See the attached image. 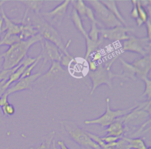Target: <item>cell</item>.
Listing matches in <instances>:
<instances>
[{"label":"cell","mask_w":151,"mask_h":149,"mask_svg":"<svg viewBox=\"0 0 151 149\" xmlns=\"http://www.w3.org/2000/svg\"><path fill=\"white\" fill-rule=\"evenodd\" d=\"M42 40V37L38 34L27 40L20 41L9 46V48L1 55V57L4 59L2 69H9L18 65L27 56L29 48Z\"/></svg>","instance_id":"6da1fadb"},{"label":"cell","mask_w":151,"mask_h":149,"mask_svg":"<svg viewBox=\"0 0 151 149\" xmlns=\"http://www.w3.org/2000/svg\"><path fill=\"white\" fill-rule=\"evenodd\" d=\"M31 24L38 31V34L42 37L43 39L54 44L64 54L66 55H70L67 51V48L71 41L69 40L66 45H64L60 34L58 33L54 27L47 22L44 18L39 14H34L31 18H28Z\"/></svg>","instance_id":"7a4b0ae2"},{"label":"cell","mask_w":151,"mask_h":149,"mask_svg":"<svg viewBox=\"0 0 151 149\" xmlns=\"http://www.w3.org/2000/svg\"><path fill=\"white\" fill-rule=\"evenodd\" d=\"M86 2L93 12L97 25L101 28L109 29L123 26L100 1L87 0Z\"/></svg>","instance_id":"3957f363"},{"label":"cell","mask_w":151,"mask_h":149,"mask_svg":"<svg viewBox=\"0 0 151 149\" xmlns=\"http://www.w3.org/2000/svg\"><path fill=\"white\" fill-rule=\"evenodd\" d=\"M117 57V55L104 65L102 64H99L97 65L96 69L93 71H89L88 75L92 82V88L90 95L94 92V91L99 86L102 84H106L110 89L112 88L113 79L115 77H119V74H114L110 71V67Z\"/></svg>","instance_id":"277c9868"},{"label":"cell","mask_w":151,"mask_h":149,"mask_svg":"<svg viewBox=\"0 0 151 149\" xmlns=\"http://www.w3.org/2000/svg\"><path fill=\"white\" fill-rule=\"evenodd\" d=\"M60 124L70 137L80 146L86 149H101L97 144L86 134L85 131L80 128L75 122L65 120L61 121Z\"/></svg>","instance_id":"5b68a950"},{"label":"cell","mask_w":151,"mask_h":149,"mask_svg":"<svg viewBox=\"0 0 151 149\" xmlns=\"http://www.w3.org/2000/svg\"><path fill=\"white\" fill-rule=\"evenodd\" d=\"M51 62L49 69L45 74H41L35 80L32 87L38 85L40 89H45L46 91H48L58 80L64 77L66 72L63 68L60 62L52 61Z\"/></svg>","instance_id":"8992f818"},{"label":"cell","mask_w":151,"mask_h":149,"mask_svg":"<svg viewBox=\"0 0 151 149\" xmlns=\"http://www.w3.org/2000/svg\"><path fill=\"white\" fill-rule=\"evenodd\" d=\"M110 99L109 98H106V110L105 112L100 117L93 119L87 120L84 121V124L86 125H93L97 124L100 125L101 127H108L110 124L114 122L117 118L123 117L129 113H130L136 106H133L132 107L126 108L112 110L110 109L109 105Z\"/></svg>","instance_id":"52a82bcc"},{"label":"cell","mask_w":151,"mask_h":149,"mask_svg":"<svg viewBox=\"0 0 151 149\" xmlns=\"http://www.w3.org/2000/svg\"><path fill=\"white\" fill-rule=\"evenodd\" d=\"M150 39L147 37L142 38L130 36L123 42V51H130L141 55L142 57L150 54Z\"/></svg>","instance_id":"ba28073f"},{"label":"cell","mask_w":151,"mask_h":149,"mask_svg":"<svg viewBox=\"0 0 151 149\" xmlns=\"http://www.w3.org/2000/svg\"><path fill=\"white\" fill-rule=\"evenodd\" d=\"M70 3V0H65L52 11L41 13L40 15L47 22L53 27H59L62 23Z\"/></svg>","instance_id":"9c48e42d"},{"label":"cell","mask_w":151,"mask_h":149,"mask_svg":"<svg viewBox=\"0 0 151 149\" xmlns=\"http://www.w3.org/2000/svg\"><path fill=\"white\" fill-rule=\"evenodd\" d=\"M134 31V29L129 27L120 26L112 28L99 29V38L109 41H125L129 38L127 32Z\"/></svg>","instance_id":"30bf717a"},{"label":"cell","mask_w":151,"mask_h":149,"mask_svg":"<svg viewBox=\"0 0 151 149\" xmlns=\"http://www.w3.org/2000/svg\"><path fill=\"white\" fill-rule=\"evenodd\" d=\"M40 43L42 47L40 55L41 59L43 60L42 64L40 68V70H41L46 62L49 61H51V62H60L64 53H63L54 44L47 40L43 39Z\"/></svg>","instance_id":"8fae6325"},{"label":"cell","mask_w":151,"mask_h":149,"mask_svg":"<svg viewBox=\"0 0 151 149\" xmlns=\"http://www.w3.org/2000/svg\"><path fill=\"white\" fill-rule=\"evenodd\" d=\"M42 74L41 72H37L31 75L19 79L17 81L16 84L9 87L5 92L9 95L16 92H19L26 90H32V85L35 80Z\"/></svg>","instance_id":"7c38bea8"},{"label":"cell","mask_w":151,"mask_h":149,"mask_svg":"<svg viewBox=\"0 0 151 149\" xmlns=\"http://www.w3.org/2000/svg\"><path fill=\"white\" fill-rule=\"evenodd\" d=\"M37 59L36 58H32L30 57L26 56L22 60V65L20 66L9 78L8 80L5 82V84L4 85V88L6 90L9 86L14 82H16L18 81L22 73L24 72V70L26 69L27 67H28L29 65H31L32 63H34Z\"/></svg>","instance_id":"4fadbf2b"},{"label":"cell","mask_w":151,"mask_h":149,"mask_svg":"<svg viewBox=\"0 0 151 149\" xmlns=\"http://www.w3.org/2000/svg\"><path fill=\"white\" fill-rule=\"evenodd\" d=\"M122 66V74L119 75L122 78H127L132 80H143L145 78L143 77L130 63L127 62L122 59H119Z\"/></svg>","instance_id":"5bb4252c"},{"label":"cell","mask_w":151,"mask_h":149,"mask_svg":"<svg viewBox=\"0 0 151 149\" xmlns=\"http://www.w3.org/2000/svg\"><path fill=\"white\" fill-rule=\"evenodd\" d=\"M1 11V16L3 19V21L5 22L4 28L2 29V33L4 32H6V34L5 35V37H8L11 35H19L21 32L20 24H17L11 19L8 18L4 11L2 8V6L0 8Z\"/></svg>","instance_id":"9a60e30c"},{"label":"cell","mask_w":151,"mask_h":149,"mask_svg":"<svg viewBox=\"0 0 151 149\" xmlns=\"http://www.w3.org/2000/svg\"><path fill=\"white\" fill-rule=\"evenodd\" d=\"M143 77H147L151 68V55L142 57L136 59L130 63Z\"/></svg>","instance_id":"2e32d148"},{"label":"cell","mask_w":151,"mask_h":149,"mask_svg":"<svg viewBox=\"0 0 151 149\" xmlns=\"http://www.w3.org/2000/svg\"><path fill=\"white\" fill-rule=\"evenodd\" d=\"M124 125L120 120L117 118L101 133H106V135L121 137L124 133Z\"/></svg>","instance_id":"e0dca14e"},{"label":"cell","mask_w":151,"mask_h":149,"mask_svg":"<svg viewBox=\"0 0 151 149\" xmlns=\"http://www.w3.org/2000/svg\"><path fill=\"white\" fill-rule=\"evenodd\" d=\"M101 2L104 5L107 9L114 15V16L119 21V22L124 27H127L126 20L121 15L118 10L116 1L114 0H101Z\"/></svg>","instance_id":"ac0fdd59"},{"label":"cell","mask_w":151,"mask_h":149,"mask_svg":"<svg viewBox=\"0 0 151 149\" xmlns=\"http://www.w3.org/2000/svg\"><path fill=\"white\" fill-rule=\"evenodd\" d=\"M70 18H71V19L72 22H73L76 28L77 29V30L78 31V32H80L83 35V37H84L86 40L88 39L89 38L88 37L87 32L85 31V29L83 26L82 21L81 20L77 11H76V9L74 8L72 9Z\"/></svg>","instance_id":"d6986e66"},{"label":"cell","mask_w":151,"mask_h":149,"mask_svg":"<svg viewBox=\"0 0 151 149\" xmlns=\"http://www.w3.org/2000/svg\"><path fill=\"white\" fill-rule=\"evenodd\" d=\"M26 6V9L31 10L35 14H39L42 9L44 1L43 0H22L19 1Z\"/></svg>","instance_id":"ffe728a7"},{"label":"cell","mask_w":151,"mask_h":149,"mask_svg":"<svg viewBox=\"0 0 151 149\" xmlns=\"http://www.w3.org/2000/svg\"><path fill=\"white\" fill-rule=\"evenodd\" d=\"M70 2L73 4V8L77 11L78 16L81 21H87L86 17V5L85 2L82 0L78 1H70Z\"/></svg>","instance_id":"44dd1931"},{"label":"cell","mask_w":151,"mask_h":149,"mask_svg":"<svg viewBox=\"0 0 151 149\" xmlns=\"http://www.w3.org/2000/svg\"><path fill=\"white\" fill-rule=\"evenodd\" d=\"M123 140H125L129 143L131 148L132 149H146L147 147L143 138H130L126 137H122Z\"/></svg>","instance_id":"7402d4cb"},{"label":"cell","mask_w":151,"mask_h":149,"mask_svg":"<svg viewBox=\"0 0 151 149\" xmlns=\"http://www.w3.org/2000/svg\"><path fill=\"white\" fill-rule=\"evenodd\" d=\"M91 28L88 33H87L88 38L93 41H98L99 39V28L97 27V22H91Z\"/></svg>","instance_id":"603a6c76"},{"label":"cell","mask_w":151,"mask_h":149,"mask_svg":"<svg viewBox=\"0 0 151 149\" xmlns=\"http://www.w3.org/2000/svg\"><path fill=\"white\" fill-rule=\"evenodd\" d=\"M22 65V61H21V62L17 65L16 67L9 69H2L1 72H0V81H2V80H5V81H8L9 77L20 67Z\"/></svg>","instance_id":"cb8c5ba5"},{"label":"cell","mask_w":151,"mask_h":149,"mask_svg":"<svg viewBox=\"0 0 151 149\" xmlns=\"http://www.w3.org/2000/svg\"><path fill=\"white\" fill-rule=\"evenodd\" d=\"M136 5L139 18H140L144 23L146 22L148 19V13L146 9L143 6H142L140 1L139 0H136Z\"/></svg>","instance_id":"d4e9b609"},{"label":"cell","mask_w":151,"mask_h":149,"mask_svg":"<svg viewBox=\"0 0 151 149\" xmlns=\"http://www.w3.org/2000/svg\"><path fill=\"white\" fill-rule=\"evenodd\" d=\"M41 59V55H40H40L37 57V59H36L34 63H32L31 65H29L28 67L26 68V69L24 70V72L22 73V75H21L20 79L31 75V72H32V69L35 67V66L37 65V64L38 63V62L40 61Z\"/></svg>","instance_id":"484cf974"},{"label":"cell","mask_w":151,"mask_h":149,"mask_svg":"<svg viewBox=\"0 0 151 149\" xmlns=\"http://www.w3.org/2000/svg\"><path fill=\"white\" fill-rule=\"evenodd\" d=\"M143 81H144L145 84V89L142 96L146 97L147 100H150L151 95V81L147 77L145 78Z\"/></svg>","instance_id":"4316f807"},{"label":"cell","mask_w":151,"mask_h":149,"mask_svg":"<svg viewBox=\"0 0 151 149\" xmlns=\"http://www.w3.org/2000/svg\"><path fill=\"white\" fill-rule=\"evenodd\" d=\"M2 113L4 116L12 115L15 112V108L13 105L8 103L5 105L1 107Z\"/></svg>","instance_id":"83f0119b"},{"label":"cell","mask_w":151,"mask_h":149,"mask_svg":"<svg viewBox=\"0 0 151 149\" xmlns=\"http://www.w3.org/2000/svg\"><path fill=\"white\" fill-rule=\"evenodd\" d=\"M121 137H114V136H107V135H105L104 137H100V139L104 142L106 144H110V143H114L117 141H118L119 139H120Z\"/></svg>","instance_id":"f1b7e54d"},{"label":"cell","mask_w":151,"mask_h":149,"mask_svg":"<svg viewBox=\"0 0 151 149\" xmlns=\"http://www.w3.org/2000/svg\"><path fill=\"white\" fill-rule=\"evenodd\" d=\"M131 2H132L133 7H132V10L130 13V15H131L132 18L136 19L137 18H139L137 5H136V0H132V1H131Z\"/></svg>","instance_id":"f546056e"},{"label":"cell","mask_w":151,"mask_h":149,"mask_svg":"<svg viewBox=\"0 0 151 149\" xmlns=\"http://www.w3.org/2000/svg\"><path fill=\"white\" fill-rule=\"evenodd\" d=\"M8 95L6 93L4 92L0 97V107H2L3 106L5 105L8 103H9L8 101Z\"/></svg>","instance_id":"4dcf8cb0"},{"label":"cell","mask_w":151,"mask_h":149,"mask_svg":"<svg viewBox=\"0 0 151 149\" xmlns=\"http://www.w3.org/2000/svg\"><path fill=\"white\" fill-rule=\"evenodd\" d=\"M6 81L2 80L0 81V97L6 91V90L4 88V85L5 84Z\"/></svg>","instance_id":"1f68e13d"},{"label":"cell","mask_w":151,"mask_h":149,"mask_svg":"<svg viewBox=\"0 0 151 149\" xmlns=\"http://www.w3.org/2000/svg\"><path fill=\"white\" fill-rule=\"evenodd\" d=\"M146 24V28L147 30V37L150 39V32H151V24L149 19H147V21L145 22Z\"/></svg>","instance_id":"d6a6232c"},{"label":"cell","mask_w":151,"mask_h":149,"mask_svg":"<svg viewBox=\"0 0 151 149\" xmlns=\"http://www.w3.org/2000/svg\"><path fill=\"white\" fill-rule=\"evenodd\" d=\"M88 64H89V68H90V71H94L96 68H97V65L95 64V62L92 61L91 60H88Z\"/></svg>","instance_id":"836d02e7"},{"label":"cell","mask_w":151,"mask_h":149,"mask_svg":"<svg viewBox=\"0 0 151 149\" xmlns=\"http://www.w3.org/2000/svg\"><path fill=\"white\" fill-rule=\"evenodd\" d=\"M57 144L60 146V149H69L67 145L65 144L64 142L63 141H61V140H58L57 141Z\"/></svg>","instance_id":"e575fe53"},{"label":"cell","mask_w":151,"mask_h":149,"mask_svg":"<svg viewBox=\"0 0 151 149\" xmlns=\"http://www.w3.org/2000/svg\"><path fill=\"white\" fill-rule=\"evenodd\" d=\"M2 24H3V19L0 15V40L1 39V34L2 33Z\"/></svg>","instance_id":"d590c367"},{"label":"cell","mask_w":151,"mask_h":149,"mask_svg":"<svg viewBox=\"0 0 151 149\" xmlns=\"http://www.w3.org/2000/svg\"><path fill=\"white\" fill-rule=\"evenodd\" d=\"M136 24L137 25V26L138 27H140L144 22L140 19V18H137L136 19Z\"/></svg>","instance_id":"8d00e7d4"},{"label":"cell","mask_w":151,"mask_h":149,"mask_svg":"<svg viewBox=\"0 0 151 149\" xmlns=\"http://www.w3.org/2000/svg\"><path fill=\"white\" fill-rule=\"evenodd\" d=\"M52 149H57L55 140H53V141L52 142Z\"/></svg>","instance_id":"74e56055"},{"label":"cell","mask_w":151,"mask_h":149,"mask_svg":"<svg viewBox=\"0 0 151 149\" xmlns=\"http://www.w3.org/2000/svg\"><path fill=\"white\" fill-rule=\"evenodd\" d=\"M5 2H6V0H2V1H0V8H1V7H2V5H3V4H4Z\"/></svg>","instance_id":"f35d334b"},{"label":"cell","mask_w":151,"mask_h":149,"mask_svg":"<svg viewBox=\"0 0 151 149\" xmlns=\"http://www.w3.org/2000/svg\"><path fill=\"white\" fill-rule=\"evenodd\" d=\"M29 149H34V148L33 147H31Z\"/></svg>","instance_id":"ab89813d"},{"label":"cell","mask_w":151,"mask_h":149,"mask_svg":"<svg viewBox=\"0 0 151 149\" xmlns=\"http://www.w3.org/2000/svg\"><path fill=\"white\" fill-rule=\"evenodd\" d=\"M131 149H132V148H131Z\"/></svg>","instance_id":"60d3db41"}]
</instances>
